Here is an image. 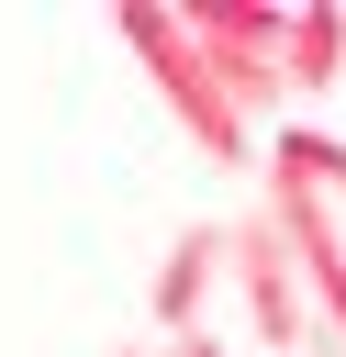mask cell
Returning <instances> with one entry per match:
<instances>
[{
    "label": "cell",
    "instance_id": "obj_1",
    "mask_svg": "<svg viewBox=\"0 0 346 357\" xmlns=\"http://www.w3.org/2000/svg\"><path fill=\"white\" fill-rule=\"evenodd\" d=\"M123 45H134V67L156 78V112L179 123V145H201L212 167H257V123H246L234 89L201 67V45L179 33V11H123Z\"/></svg>",
    "mask_w": 346,
    "mask_h": 357
},
{
    "label": "cell",
    "instance_id": "obj_2",
    "mask_svg": "<svg viewBox=\"0 0 346 357\" xmlns=\"http://www.w3.org/2000/svg\"><path fill=\"white\" fill-rule=\"evenodd\" d=\"M223 290L246 301V335H257L268 357H313V346H324V324H313V301H301V268H290V234L268 223V201H257V212H234Z\"/></svg>",
    "mask_w": 346,
    "mask_h": 357
},
{
    "label": "cell",
    "instance_id": "obj_3",
    "mask_svg": "<svg viewBox=\"0 0 346 357\" xmlns=\"http://www.w3.org/2000/svg\"><path fill=\"white\" fill-rule=\"evenodd\" d=\"M179 33L201 45V67L234 89V112L246 123H268L290 89H279V33H290V11L279 0H190L179 11Z\"/></svg>",
    "mask_w": 346,
    "mask_h": 357
},
{
    "label": "cell",
    "instance_id": "obj_4",
    "mask_svg": "<svg viewBox=\"0 0 346 357\" xmlns=\"http://www.w3.org/2000/svg\"><path fill=\"white\" fill-rule=\"evenodd\" d=\"M257 201H268V223L290 234V268H301V301H313L324 346H346V212H324V201L290 190V178H268Z\"/></svg>",
    "mask_w": 346,
    "mask_h": 357
},
{
    "label": "cell",
    "instance_id": "obj_5",
    "mask_svg": "<svg viewBox=\"0 0 346 357\" xmlns=\"http://www.w3.org/2000/svg\"><path fill=\"white\" fill-rule=\"evenodd\" d=\"M223 257H234V223H179V245L156 257L145 312H156V335H167V346H179V335H201V312H212V290H223Z\"/></svg>",
    "mask_w": 346,
    "mask_h": 357
},
{
    "label": "cell",
    "instance_id": "obj_6",
    "mask_svg": "<svg viewBox=\"0 0 346 357\" xmlns=\"http://www.w3.org/2000/svg\"><path fill=\"white\" fill-rule=\"evenodd\" d=\"M257 167H268V178H290V190H313L324 212H346V134H324V123H279Z\"/></svg>",
    "mask_w": 346,
    "mask_h": 357
},
{
    "label": "cell",
    "instance_id": "obj_7",
    "mask_svg": "<svg viewBox=\"0 0 346 357\" xmlns=\"http://www.w3.org/2000/svg\"><path fill=\"white\" fill-rule=\"evenodd\" d=\"M346 78V11H290L279 33V89H335Z\"/></svg>",
    "mask_w": 346,
    "mask_h": 357
},
{
    "label": "cell",
    "instance_id": "obj_8",
    "mask_svg": "<svg viewBox=\"0 0 346 357\" xmlns=\"http://www.w3.org/2000/svg\"><path fill=\"white\" fill-rule=\"evenodd\" d=\"M167 357H234V346H212V335H179V346H167Z\"/></svg>",
    "mask_w": 346,
    "mask_h": 357
},
{
    "label": "cell",
    "instance_id": "obj_9",
    "mask_svg": "<svg viewBox=\"0 0 346 357\" xmlns=\"http://www.w3.org/2000/svg\"><path fill=\"white\" fill-rule=\"evenodd\" d=\"M123 357H167V346H123Z\"/></svg>",
    "mask_w": 346,
    "mask_h": 357
},
{
    "label": "cell",
    "instance_id": "obj_10",
    "mask_svg": "<svg viewBox=\"0 0 346 357\" xmlns=\"http://www.w3.org/2000/svg\"><path fill=\"white\" fill-rule=\"evenodd\" d=\"M313 357H346V346H313Z\"/></svg>",
    "mask_w": 346,
    "mask_h": 357
}]
</instances>
